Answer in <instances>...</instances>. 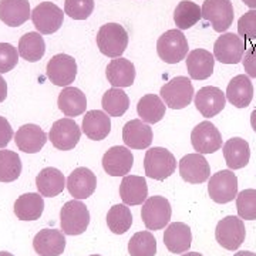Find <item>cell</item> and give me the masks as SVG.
<instances>
[{
    "instance_id": "1",
    "label": "cell",
    "mask_w": 256,
    "mask_h": 256,
    "mask_svg": "<svg viewBox=\"0 0 256 256\" xmlns=\"http://www.w3.org/2000/svg\"><path fill=\"white\" fill-rule=\"evenodd\" d=\"M188 40L182 30L172 28L162 33L156 42V53L166 64H178L188 56Z\"/></svg>"
},
{
    "instance_id": "2",
    "label": "cell",
    "mask_w": 256,
    "mask_h": 256,
    "mask_svg": "<svg viewBox=\"0 0 256 256\" xmlns=\"http://www.w3.org/2000/svg\"><path fill=\"white\" fill-rule=\"evenodd\" d=\"M97 47L101 54L110 58H118L128 46V33L118 23H107L97 33Z\"/></svg>"
},
{
    "instance_id": "3",
    "label": "cell",
    "mask_w": 256,
    "mask_h": 256,
    "mask_svg": "<svg viewBox=\"0 0 256 256\" xmlns=\"http://www.w3.org/2000/svg\"><path fill=\"white\" fill-rule=\"evenodd\" d=\"M88 225L90 212L80 200H72L64 204L60 210V226L64 235H82L87 230Z\"/></svg>"
},
{
    "instance_id": "4",
    "label": "cell",
    "mask_w": 256,
    "mask_h": 256,
    "mask_svg": "<svg viewBox=\"0 0 256 256\" xmlns=\"http://www.w3.org/2000/svg\"><path fill=\"white\" fill-rule=\"evenodd\" d=\"M144 170L148 178H152L156 181H164L175 172L176 160L172 152L166 148L154 146L146 152Z\"/></svg>"
},
{
    "instance_id": "5",
    "label": "cell",
    "mask_w": 256,
    "mask_h": 256,
    "mask_svg": "<svg viewBox=\"0 0 256 256\" xmlns=\"http://www.w3.org/2000/svg\"><path fill=\"white\" fill-rule=\"evenodd\" d=\"M161 98L166 107L172 110H182L191 104L194 98V86L188 77H174L161 87Z\"/></svg>"
},
{
    "instance_id": "6",
    "label": "cell",
    "mask_w": 256,
    "mask_h": 256,
    "mask_svg": "<svg viewBox=\"0 0 256 256\" xmlns=\"http://www.w3.org/2000/svg\"><path fill=\"white\" fill-rule=\"evenodd\" d=\"M172 215V208L170 201L161 196V195H154L146 198V201L142 204L141 208V218L148 230H160L164 229Z\"/></svg>"
},
{
    "instance_id": "7",
    "label": "cell",
    "mask_w": 256,
    "mask_h": 256,
    "mask_svg": "<svg viewBox=\"0 0 256 256\" xmlns=\"http://www.w3.org/2000/svg\"><path fill=\"white\" fill-rule=\"evenodd\" d=\"M246 238V228L239 216L229 215L220 220L215 229V239L220 246L228 250H238Z\"/></svg>"
},
{
    "instance_id": "8",
    "label": "cell",
    "mask_w": 256,
    "mask_h": 256,
    "mask_svg": "<svg viewBox=\"0 0 256 256\" xmlns=\"http://www.w3.org/2000/svg\"><path fill=\"white\" fill-rule=\"evenodd\" d=\"M202 18L218 33H225L234 22V6L230 0H205L202 4Z\"/></svg>"
},
{
    "instance_id": "9",
    "label": "cell",
    "mask_w": 256,
    "mask_h": 256,
    "mask_svg": "<svg viewBox=\"0 0 256 256\" xmlns=\"http://www.w3.org/2000/svg\"><path fill=\"white\" fill-rule=\"evenodd\" d=\"M208 194L216 204H228L238 195V178L230 170H222L208 181Z\"/></svg>"
},
{
    "instance_id": "10",
    "label": "cell",
    "mask_w": 256,
    "mask_h": 256,
    "mask_svg": "<svg viewBox=\"0 0 256 256\" xmlns=\"http://www.w3.org/2000/svg\"><path fill=\"white\" fill-rule=\"evenodd\" d=\"M245 42L235 33H222L214 44V57L222 64H238L245 54Z\"/></svg>"
},
{
    "instance_id": "11",
    "label": "cell",
    "mask_w": 256,
    "mask_h": 256,
    "mask_svg": "<svg viewBox=\"0 0 256 256\" xmlns=\"http://www.w3.org/2000/svg\"><path fill=\"white\" fill-rule=\"evenodd\" d=\"M64 13L52 2H43L32 12V22L40 34H53L63 26Z\"/></svg>"
},
{
    "instance_id": "12",
    "label": "cell",
    "mask_w": 256,
    "mask_h": 256,
    "mask_svg": "<svg viewBox=\"0 0 256 256\" xmlns=\"http://www.w3.org/2000/svg\"><path fill=\"white\" fill-rule=\"evenodd\" d=\"M46 72L48 80L54 86L68 87L77 77V63L72 56L60 53L50 58Z\"/></svg>"
},
{
    "instance_id": "13",
    "label": "cell",
    "mask_w": 256,
    "mask_h": 256,
    "mask_svg": "<svg viewBox=\"0 0 256 256\" xmlns=\"http://www.w3.org/2000/svg\"><path fill=\"white\" fill-rule=\"evenodd\" d=\"M191 142L198 154H214L222 146V136L210 121H202L192 130Z\"/></svg>"
},
{
    "instance_id": "14",
    "label": "cell",
    "mask_w": 256,
    "mask_h": 256,
    "mask_svg": "<svg viewBox=\"0 0 256 256\" xmlns=\"http://www.w3.org/2000/svg\"><path fill=\"white\" fill-rule=\"evenodd\" d=\"M82 137V130L72 118L57 120L50 128L48 140L57 150L70 151L78 144Z\"/></svg>"
},
{
    "instance_id": "15",
    "label": "cell",
    "mask_w": 256,
    "mask_h": 256,
    "mask_svg": "<svg viewBox=\"0 0 256 256\" xmlns=\"http://www.w3.org/2000/svg\"><path fill=\"white\" fill-rule=\"evenodd\" d=\"M134 165V156L128 146H111L102 156V168L111 176H126Z\"/></svg>"
},
{
    "instance_id": "16",
    "label": "cell",
    "mask_w": 256,
    "mask_h": 256,
    "mask_svg": "<svg viewBox=\"0 0 256 256\" xmlns=\"http://www.w3.org/2000/svg\"><path fill=\"white\" fill-rule=\"evenodd\" d=\"M66 186L70 192V195L74 196V200L82 201V200L90 198L96 191L97 176L92 170H88L86 166H78L68 175Z\"/></svg>"
},
{
    "instance_id": "17",
    "label": "cell",
    "mask_w": 256,
    "mask_h": 256,
    "mask_svg": "<svg viewBox=\"0 0 256 256\" xmlns=\"http://www.w3.org/2000/svg\"><path fill=\"white\" fill-rule=\"evenodd\" d=\"M180 175L185 182L202 184L210 178V166L202 154H188L180 161Z\"/></svg>"
},
{
    "instance_id": "18",
    "label": "cell",
    "mask_w": 256,
    "mask_h": 256,
    "mask_svg": "<svg viewBox=\"0 0 256 256\" xmlns=\"http://www.w3.org/2000/svg\"><path fill=\"white\" fill-rule=\"evenodd\" d=\"M225 104L226 96L218 87L206 86L195 94V107L205 118H212L218 116L225 108Z\"/></svg>"
},
{
    "instance_id": "19",
    "label": "cell",
    "mask_w": 256,
    "mask_h": 256,
    "mask_svg": "<svg viewBox=\"0 0 256 256\" xmlns=\"http://www.w3.org/2000/svg\"><path fill=\"white\" fill-rule=\"evenodd\" d=\"M122 141L131 150H144L152 142V128L142 120H131L122 128Z\"/></svg>"
},
{
    "instance_id": "20",
    "label": "cell",
    "mask_w": 256,
    "mask_h": 256,
    "mask_svg": "<svg viewBox=\"0 0 256 256\" xmlns=\"http://www.w3.org/2000/svg\"><path fill=\"white\" fill-rule=\"evenodd\" d=\"M33 248L38 256H60L66 249V236L57 229H43L33 239Z\"/></svg>"
},
{
    "instance_id": "21",
    "label": "cell",
    "mask_w": 256,
    "mask_h": 256,
    "mask_svg": "<svg viewBox=\"0 0 256 256\" xmlns=\"http://www.w3.org/2000/svg\"><path fill=\"white\" fill-rule=\"evenodd\" d=\"M14 142L20 151L37 154L47 142V134L36 124H24L14 134Z\"/></svg>"
},
{
    "instance_id": "22",
    "label": "cell",
    "mask_w": 256,
    "mask_h": 256,
    "mask_svg": "<svg viewBox=\"0 0 256 256\" xmlns=\"http://www.w3.org/2000/svg\"><path fill=\"white\" fill-rule=\"evenodd\" d=\"M185 62H186V70H188V74L191 78L206 80L214 74V66H215L216 60L208 50L195 48L188 53Z\"/></svg>"
},
{
    "instance_id": "23",
    "label": "cell",
    "mask_w": 256,
    "mask_h": 256,
    "mask_svg": "<svg viewBox=\"0 0 256 256\" xmlns=\"http://www.w3.org/2000/svg\"><path fill=\"white\" fill-rule=\"evenodd\" d=\"M164 245L171 254H185L192 245L191 228L184 222L170 224L164 232Z\"/></svg>"
},
{
    "instance_id": "24",
    "label": "cell",
    "mask_w": 256,
    "mask_h": 256,
    "mask_svg": "<svg viewBox=\"0 0 256 256\" xmlns=\"http://www.w3.org/2000/svg\"><path fill=\"white\" fill-rule=\"evenodd\" d=\"M120 196L128 206L142 205L148 198L146 178L138 175H126L120 185Z\"/></svg>"
},
{
    "instance_id": "25",
    "label": "cell",
    "mask_w": 256,
    "mask_h": 256,
    "mask_svg": "<svg viewBox=\"0 0 256 256\" xmlns=\"http://www.w3.org/2000/svg\"><path fill=\"white\" fill-rule=\"evenodd\" d=\"M106 76L112 87H131L136 82V66L124 57L112 58L106 68Z\"/></svg>"
},
{
    "instance_id": "26",
    "label": "cell",
    "mask_w": 256,
    "mask_h": 256,
    "mask_svg": "<svg viewBox=\"0 0 256 256\" xmlns=\"http://www.w3.org/2000/svg\"><path fill=\"white\" fill-rule=\"evenodd\" d=\"M32 18L28 0H0V20L9 28H18Z\"/></svg>"
},
{
    "instance_id": "27",
    "label": "cell",
    "mask_w": 256,
    "mask_h": 256,
    "mask_svg": "<svg viewBox=\"0 0 256 256\" xmlns=\"http://www.w3.org/2000/svg\"><path fill=\"white\" fill-rule=\"evenodd\" d=\"M82 132L92 141H101L108 137L111 131V118L106 111H87L82 126Z\"/></svg>"
},
{
    "instance_id": "28",
    "label": "cell",
    "mask_w": 256,
    "mask_h": 256,
    "mask_svg": "<svg viewBox=\"0 0 256 256\" xmlns=\"http://www.w3.org/2000/svg\"><path fill=\"white\" fill-rule=\"evenodd\" d=\"M225 96L229 102L236 108H246L254 98V86L249 76L239 74L234 77L229 82Z\"/></svg>"
},
{
    "instance_id": "29",
    "label": "cell",
    "mask_w": 256,
    "mask_h": 256,
    "mask_svg": "<svg viewBox=\"0 0 256 256\" xmlns=\"http://www.w3.org/2000/svg\"><path fill=\"white\" fill-rule=\"evenodd\" d=\"M66 178L60 170L54 166H47L36 176V186L38 194L46 198H53L62 194L66 188Z\"/></svg>"
},
{
    "instance_id": "30",
    "label": "cell",
    "mask_w": 256,
    "mask_h": 256,
    "mask_svg": "<svg viewBox=\"0 0 256 256\" xmlns=\"http://www.w3.org/2000/svg\"><path fill=\"white\" fill-rule=\"evenodd\" d=\"M14 215L20 220H36L43 215L44 200L38 192H28L20 195L14 202Z\"/></svg>"
},
{
    "instance_id": "31",
    "label": "cell",
    "mask_w": 256,
    "mask_h": 256,
    "mask_svg": "<svg viewBox=\"0 0 256 256\" xmlns=\"http://www.w3.org/2000/svg\"><path fill=\"white\" fill-rule=\"evenodd\" d=\"M224 158L229 170H240L249 164L250 148L246 140L234 137L224 144Z\"/></svg>"
},
{
    "instance_id": "32",
    "label": "cell",
    "mask_w": 256,
    "mask_h": 256,
    "mask_svg": "<svg viewBox=\"0 0 256 256\" xmlns=\"http://www.w3.org/2000/svg\"><path fill=\"white\" fill-rule=\"evenodd\" d=\"M57 106L66 117H77L87 108V97L80 88L68 86L58 94Z\"/></svg>"
},
{
    "instance_id": "33",
    "label": "cell",
    "mask_w": 256,
    "mask_h": 256,
    "mask_svg": "<svg viewBox=\"0 0 256 256\" xmlns=\"http://www.w3.org/2000/svg\"><path fill=\"white\" fill-rule=\"evenodd\" d=\"M18 56L28 63H36L46 53L44 38L38 32H28L18 40Z\"/></svg>"
},
{
    "instance_id": "34",
    "label": "cell",
    "mask_w": 256,
    "mask_h": 256,
    "mask_svg": "<svg viewBox=\"0 0 256 256\" xmlns=\"http://www.w3.org/2000/svg\"><path fill=\"white\" fill-rule=\"evenodd\" d=\"M166 106L161 97L156 94H146L141 97L137 104V112L140 120L146 124H156L164 118Z\"/></svg>"
},
{
    "instance_id": "35",
    "label": "cell",
    "mask_w": 256,
    "mask_h": 256,
    "mask_svg": "<svg viewBox=\"0 0 256 256\" xmlns=\"http://www.w3.org/2000/svg\"><path fill=\"white\" fill-rule=\"evenodd\" d=\"M101 106L110 117H121L130 108V98L122 88L112 87L102 94Z\"/></svg>"
},
{
    "instance_id": "36",
    "label": "cell",
    "mask_w": 256,
    "mask_h": 256,
    "mask_svg": "<svg viewBox=\"0 0 256 256\" xmlns=\"http://www.w3.org/2000/svg\"><path fill=\"white\" fill-rule=\"evenodd\" d=\"M202 18L201 8L191 0H182L174 10V22L176 28L188 30Z\"/></svg>"
},
{
    "instance_id": "37",
    "label": "cell",
    "mask_w": 256,
    "mask_h": 256,
    "mask_svg": "<svg viewBox=\"0 0 256 256\" xmlns=\"http://www.w3.org/2000/svg\"><path fill=\"white\" fill-rule=\"evenodd\" d=\"M107 225L112 234L122 235L132 225V214L126 204H117L107 212Z\"/></svg>"
},
{
    "instance_id": "38",
    "label": "cell",
    "mask_w": 256,
    "mask_h": 256,
    "mask_svg": "<svg viewBox=\"0 0 256 256\" xmlns=\"http://www.w3.org/2000/svg\"><path fill=\"white\" fill-rule=\"evenodd\" d=\"M130 256H156V239L150 230L134 234L128 242Z\"/></svg>"
},
{
    "instance_id": "39",
    "label": "cell",
    "mask_w": 256,
    "mask_h": 256,
    "mask_svg": "<svg viewBox=\"0 0 256 256\" xmlns=\"http://www.w3.org/2000/svg\"><path fill=\"white\" fill-rule=\"evenodd\" d=\"M22 174V160L10 150L0 151V182H13Z\"/></svg>"
},
{
    "instance_id": "40",
    "label": "cell",
    "mask_w": 256,
    "mask_h": 256,
    "mask_svg": "<svg viewBox=\"0 0 256 256\" xmlns=\"http://www.w3.org/2000/svg\"><path fill=\"white\" fill-rule=\"evenodd\" d=\"M236 210L240 220H256V190H244L236 195Z\"/></svg>"
},
{
    "instance_id": "41",
    "label": "cell",
    "mask_w": 256,
    "mask_h": 256,
    "mask_svg": "<svg viewBox=\"0 0 256 256\" xmlns=\"http://www.w3.org/2000/svg\"><path fill=\"white\" fill-rule=\"evenodd\" d=\"M94 10V0H66L64 14L74 20H86L92 16Z\"/></svg>"
},
{
    "instance_id": "42",
    "label": "cell",
    "mask_w": 256,
    "mask_h": 256,
    "mask_svg": "<svg viewBox=\"0 0 256 256\" xmlns=\"http://www.w3.org/2000/svg\"><path fill=\"white\" fill-rule=\"evenodd\" d=\"M18 62V50L9 44L0 43V74L12 72Z\"/></svg>"
},
{
    "instance_id": "43",
    "label": "cell",
    "mask_w": 256,
    "mask_h": 256,
    "mask_svg": "<svg viewBox=\"0 0 256 256\" xmlns=\"http://www.w3.org/2000/svg\"><path fill=\"white\" fill-rule=\"evenodd\" d=\"M238 34L246 40L256 38V10H249L238 20Z\"/></svg>"
},
{
    "instance_id": "44",
    "label": "cell",
    "mask_w": 256,
    "mask_h": 256,
    "mask_svg": "<svg viewBox=\"0 0 256 256\" xmlns=\"http://www.w3.org/2000/svg\"><path fill=\"white\" fill-rule=\"evenodd\" d=\"M244 70L252 78H256V46H252L248 48L242 58Z\"/></svg>"
},
{
    "instance_id": "45",
    "label": "cell",
    "mask_w": 256,
    "mask_h": 256,
    "mask_svg": "<svg viewBox=\"0 0 256 256\" xmlns=\"http://www.w3.org/2000/svg\"><path fill=\"white\" fill-rule=\"evenodd\" d=\"M12 138H13V128L8 120L0 116V150L9 146Z\"/></svg>"
},
{
    "instance_id": "46",
    "label": "cell",
    "mask_w": 256,
    "mask_h": 256,
    "mask_svg": "<svg viewBox=\"0 0 256 256\" xmlns=\"http://www.w3.org/2000/svg\"><path fill=\"white\" fill-rule=\"evenodd\" d=\"M6 97H8V84L0 74V102L6 100Z\"/></svg>"
},
{
    "instance_id": "47",
    "label": "cell",
    "mask_w": 256,
    "mask_h": 256,
    "mask_svg": "<svg viewBox=\"0 0 256 256\" xmlns=\"http://www.w3.org/2000/svg\"><path fill=\"white\" fill-rule=\"evenodd\" d=\"M250 10H256V0H242Z\"/></svg>"
},
{
    "instance_id": "48",
    "label": "cell",
    "mask_w": 256,
    "mask_h": 256,
    "mask_svg": "<svg viewBox=\"0 0 256 256\" xmlns=\"http://www.w3.org/2000/svg\"><path fill=\"white\" fill-rule=\"evenodd\" d=\"M250 126L254 128V131H256V108L250 114Z\"/></svg>"
},
{
    "instance_id": "49",
    "label": "cell",
    "mask_w": 256,
    "mask_h": 256,
    "mask_svg": "<svg viewBox=\"0 0 256 256\" xmlns=\"http://www.w3.org/2000/svg\"><path fill=\"white\" fill-rule=\"evenodd\" d=\"M234 256H256V254L250 252V250H239Z\"/></svg>"
},
{
    "instance_id": "50",
    "label": "cell",
    "mask_w": 256,
    "mask_h": 256,
    "mask_svg": "<svg viewBox=\"0 0 256 256\" xmlns=\"http://www.w3.org/2000/svg\"><path fill=\"white\" fill-rule=\"evenodd\" d=\"M181 256H204L200 252H188V254H182Z\"/></svg>"
},
{
    "instance_id": "51",
    "label": "cell",
    "mask_w": 256,
    "mask_h": 256,
    "mask_svg": "<svg viewBox=\"0 0 256 256\" xmlns=\"http://www.w3.org/2000/svg\"><path fill=\"white\" fill-rule=\"evenodd\" d=\"M0 256H14L13 254H10V252H6V250H2L0 252Z\"/></svg>"
},
{
    "instance_id": "52",
    "label": "cell",
    "mask_w": 256,
    "mask_h": 256,
    "mask_svg": "<svg viewBox=\"0 0 256 256\" xmlns=\"http://www.w3.org/2000/svg\"><path fill=\"white\" fill-rule=\"evenodd\" d=\"M90 256H101V255H90Z\"/></svg>"
}]
</instances>
